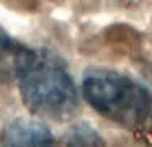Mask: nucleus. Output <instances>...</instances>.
Instances as JSON below:
<instances>
[{
    "instance_id": "7ed1b4c3",
    "label": "nucleus",
    "mask_w": 152,
    "mask_h": 147,
    "mask_svg": "<svg viewBox=\"0 0 152 147\" xmlns=\"http://www.w3.org/2000/svg\"><path fill=\"white\" fill-rule=\"evenodd\" d=\"M0 147H54V137L41 121L17 118L4 127Z\"/></svg>"
},
{
    "instance_id": "f257e3e1",
    "label": "nucleus",
    "mask_w": 152,
    "mask_h": 147,
    "mask_svg": "<svg viewBox=\"0 0 152 147\" xmlns=\"http://www.w3.org/2000/svg\"><path fill=\"white\" fill-rule=\"evenodd\" d=\"M15 80L23 103L34 114L67 119L79 108V93L66 62L49 49L30 48Z\"/></svg>"
},
{
    "instance_id": "f03ea898",
    "label": "nucleus",
    "mask_w": 152,
    "mask_h": 147,
    "mask_svg": "<svg viewBox=\"0 0 152 147\" xmlns=\"http://www.w3.org/2000/svg\"><path fill=\"white\" fill-rule=\"evenodd\" d=\"M82 95L96 113L128 129L145 126L152 118L151 90L121 72L88 70L82 82Z\"/></svg>"
},
{
    "instance_id": "20e7f679",
    "label": "nucleus",
    "mask_w": 152,
    "mask_h": 147,
    "mask_svg": "<svg viewBox=\"0 0 152 147\" xmlns=\"http://www.w3.org/2000/svg\"><path fill=\"white\" fill-rule=\"evenodd\" d=\"M30 48L10 36L0 26V78H17L18 67Z\"/></svg>"
},
{
    "instance_id": "39448f33",
    "label": "nucleus",
    "mask_w": 152,
    "mask_h": 147,
    "mask_svg": "<svg viewBox=\"0 0 152 147\" xmlns=\"http://www.w3.org/2000/svg\"><path fill=\"white\" fill-rule=\"evenodd\" d=\"M64 147H106V144L88 123H79L66 134Z\"/></svg>"
}]
</instances>
